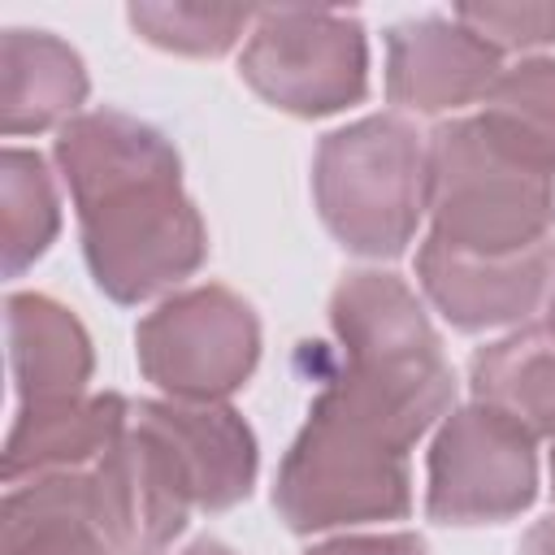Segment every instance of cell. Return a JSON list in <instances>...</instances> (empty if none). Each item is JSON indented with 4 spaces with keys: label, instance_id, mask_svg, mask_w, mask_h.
<instances>
[{
    "label": "cell",
    "instance_id": "6da1fadb",
    "mask_svg": "<svg viewBox=\"0 0 555 555\" xmlns=\"http://www.w3.org/2000/svg\"><path fill=\"white\" fill-rule=\"evenodd\" d=\"M52 160L69 186L82 260L113 304H147L208 260V225L182 191V156L165 130L121 108L78 113Z\"/></svg>",
    "mask_w": 555,
    "mask_h": 555
},
{
    "label": "cell",
    "instance_id": "7a4b0ae2",
    "mask_svg": "<svg viewBox=\"0 0 555 555\" xmlns=\"http://www.w3.org/2000/svg\"><path fill=\"white\" fill-rule=\"evenodd\" d=\"M425 429L334 373L308 408L304 429L278 464L273 507L291 533H330L412 512L408 451Z\"/></svg>",
    "mask_w": 555,
    "mask_h": 555
},
{
    "label": "cell",
    "instance_id": "3957f363",
    "mask_svg": "<svg viewBox=\"0 0 555 555\" xmlns=\"http://www.w3.org/2000/svg\"><path fill=\"white\" fill-rule=\"evenodd\" d=\"M429 234L473 256H516L551 243L555 165L477 117L429 134Z\"/></svg>",
    "mask_w": 555,
    "mask_h": 555
},
{
    "label": "cell",
    "instance_id": "277c9868",
    "mask_svg": "<svg viewBox=\"0 0 555 555\" xmlns=\"http://www.w3.org/2000/svg\"><path fill=\"white\" fill-rule=\"evenodd\" d=\"M429 195V134L399 113L330 130L312 156L321 225L356 256L395 260L416 238Z\"/></svg>",
    "mask_w": 555,
    "mask_h": 555
},
{
    "label": "cell",
    "instance_id": "5b68a950",
    "mask_svg": "<svg viewBox=\"0 0 555 555\" xmlns=\"http://www.w3.org/2000/svg\"><path fill=\"white\" fill-rule=\"evenodd\" d=\"M338 373L438 425L455 408V369L416 291L386 269H351L330 295Z\"/></svg>",
    "mask_w": 555,
    "mask_h": 555
},
{
    "label": "cell",
    "instance_id": "8992f818",
    "mask_svg": "<svg viewBox=\"0 0 555 555\" xmlns=\"http://www.w3.org/2000/svg\"><path fill=\"white\" fill-rule=\"evenodd\" d=\"M134 360L165 399L225 403L260 364V317L221 282L173 291L139 321Z\"/></svg>",
    "mask_w": 555,
    "mask_h": 555
},
{
    "label": "cell",
    "instance_id": "52a82bcc",
    "mask_svg": "<svg viewBox=\"0 0 555 555\" xmlns=\"http://www.w3.org/2000/svg\"><path fill=\"white\" fill-rule=\"evenodd\" d=\"M243 82L291 117H330L369 95V35L356 13H256L238 56Z\"/></svg>",
    "mask_w": 555,
    "mask_h": 555
},
{
    "label": "cell",
    "instance_id": "ba28073f",
    "mask_svg": "<svg viewBox=\"0 0 555 555\" xmlns=\"http://www.w3.org/2000/svg\"><path fill=\"white\" fill-rule=\"evenodd\" d=\"M538 499V438L486 403L442 416L425 464V512L438 525H503Z\"/></svg>",
    "mask_w": 555,
    "mask_h": 555
},
{
    "label": "cell",
    "instance_id": "9c48e42d",
    "mask_svg": "<svg viewBox=\"0 0 555 555\" xmlns=\"http://www.w3.org/2000/svg\"><path fill=\"white\" fill-rule=\"evenodd\" d=\"M130 429L186 512H230L256 486L260 447L230 403L139 399Z\"/></svg>",
    "mask_w": 555,
    "mask_h": 555
},
{
    "label": "cell",
    "instance_id": "30bf717a",
    "mask_svg": "<svg viewBox=\"0 0 555 555\" xmlns=\"http://www.w3.org/2000/svg\"><path fill=\"white\" fill-rule=\"evenodd\" d=\"M555 278V238L516 256H473L438 243L434 234L416 251V282L434 312L451 330L481 334L520 325L551 291Z\"/></svg>",
    "mask_w": 555,
    "mask_h": 555
},
{
    "label": "cell",
    "instance_id": "8fae6325",
    "mask_svg": "<svg viewBox=\"0 0 555 555\" xmlns=\"http://www.w3.org/2000/svg\"><path fill=\"white\" fill-rule=\"evenodd\" d=\"M499 74L503 56L455 17L429 13L386 30V100L416 117H442L486 100Z\"/></svg>",
    "mask_w": 555,
    "mask_h": 555
},
{
    "label": "cell",
    "instance_id": "7c38bea8",
    "mask_svg": "<svg viewBox=\"0 0 555 555\" xmlns=\"http://www.w3.org/2000/svg\"><path fill=\"white\" fill-rule=\"evenodd\" d=\"M0 555H130L100 464L9 486L0 503Z\"/></svg>",
    "mask_w": 555,
    "mask_h": 555
},
{
    "label": "cell",
    "instance_id": "4fadbf2b",
    "mask_svg": "<svg viewBox=\"0 0 555 555\" xmlns=\"http://www.w3.org/2000/svg\"><path fill=\"white\" fill-rule=\"evenodd\" d=\"M126 425H130V399H121L117 390L17 403L4 442V486L95 468L121 442Z\"/></svg>",
    "mask_w": 555,
    "mask_h": 555
},
{
    "label": "cell",
    "instance_id": "5bb4252c",
    "mask_svg": "<svg viewBox=\"0 0 555 555\" xmlns=\"http://www.w3.org/2000/svg\"><path fill=\"white\" fill-rule=\"evenodd\" d=\"M4 325H9V373L22 403L87 395L95 351L74 308H65L43 291H13L4 299Z\"/></svg>",
    "mask_w": 555,
    "mask_h": 555
},
{
    "label": "cell",
    "instance_id": "9a60e30c",
    "mask_svg": "<svg viewBox=\"0 0 555 555\" xmlns=\"http://www.w3.org/2000/svg\"><path fill=\"white\" fill-rule=\"evenodd\" d=\"M91 91L82 56L48 35L13 26L0 39V130L9 139L17 134H43L61 130L82 113V100Z\"/></svg>",
    "mask_w": 555,
    "mask_h": 555
},
{
    "label": "cell",
    "instance_id": "2e32d148",
    "mask_svg": "<svg viewBox=\"0 0 555 555\" xmlns=\"http://www.w3.org/2000/svg\"><path fill=\"white\" fill-rule=\"evenodd\" d=\"M468 390L533 438L555 442V334L546 325H525L477 347L468 360Z\"/></svg>",
    "mask_w": 555,
    "mask_h": 555
},
{
    "label": "cell",
    "instance_id": "e0dca14e",
    "mask_svg": "<svg viewBox=\"0 0 555 555\" xmlns=\"http://www.w3.org/2000/svg\"><path fill=\"white\" fill-rule=\"evenodd\" d=\"M61 230V195L52 169L30 147L0 152V260L4 278H22Z\"/></svg>",
    "mask_w": 555,
    "mask_h": 555
},
{
    "label": "cell",
    "instance_id": "ac0fdd59",
    "mask_svg": "<svg viewBox=\"0 0 555 555\" xmlns=\"http://www.w3.org/2000/svg\"><path fill=\"white\" fill-rule=\"evenodd\" d=\"M481 117L555 165V56H525L503 69L481 100Z\"/></svg>",
    "mask_w": 555,
    "mask_h": 555
},
{
    "label": "cell",
    "instance_id": "d6986e66",
    "mask_svg": "<svg viewBox=\"0 0 555 555\" xmlns=\"http://www.w3.org/2000/svg\"><path fill=\"white\" fill-rule=\"evenodd\" d=\"M126 17L152 48L178 56H225L256 26V13L212 4H130Z\"/></svg>",
    "mask_w": 555,
    "mask_h": 555
},
{
    "label": "cell",
    "instance_id": "ffe728a7",
    "mask_svg": "<svg viewBox=\"0 0 555 555\" xmlns=\"http://www.w3.org/2000/svg\"><path fill=\"white\" fill-rule=\"evenodd\" d=\"M490 52H538L555 43V4H460L451 13Z\"/></svg>",
    "mask_w": 555,
    "mask_h": 555
},
{
    "label": "cell",
    "instance_id": "44dd1931",
    "mask_svg": "<svg viewBox=\"0 0 555 555\" xmlns=\"http://www.w3.org/2000/svg\"><path fill=\"white\" fill-rule=\"evenodd\" d=\"M304 555H429L421 533H338Z\"/></svg>",
    "mask_w": 555,
    "mask_h": 555
},
{
    "label": "cell",
    "instance_id": "7402d4cb",
    "mask_svg": "<svg viewBox=\"0 0 555 555\" xmlns=\"http://www.w3.org/2000/svg\"><path fill=\"white\" fill-rule=\"evenodd\" d=\"M520 555H555V516L538 520V525L520 538Z\"/></svg>",
    "mask_w": 555,
    "mask_h": 555
},
{
    "label": "cell",
    "instance_id": "603a6c76",
    "mask_svg": "<svg viewBox=\"0 0 555 555\" xmlns=\"http://www.w3.org/2000/svg\"><path fill=\"white\" fill-rule=\"evenodd\" d=\"M178 555H238V551L225 546V542H217V538H199V542H191V546L178 551Z\"/></svg>",
    "mask_w": 555,
    "mask_h": 555
},
{
    "label": "cell",
    "instance_id": "cb8c5ba5",
    "mask_svg": "<svg viewBox=\"0 0 555 555\" xmlns=\"http://www.w3.org/2000/svg\"><path fill=\"white\" fill-rule=\"evenodd\" d=\"M546 330L555 334V278H551V291H546Z\"/></svg>",
    "mask_w": 555,
    "mask_h": 555
},
{
    "label": "cell",
    "instance_id": "d4e9b609",
    "mask_svg": "<svg viewBox=\"0 0 555 555\" xmlns=\"http://www.w3.org/2000/svg\"><path fill=\"white\" fill-rule=\"evenodd\" d=\"M551 494H555V451H551Z\"/></svg>",
    "mask_w": 555,
    "mask_h": 555
}]
</instances>
